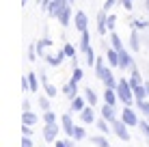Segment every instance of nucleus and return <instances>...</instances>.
<instances>
[{"label": "nucleus", "instance_id": "1", "mask_svg": "<svg viewBox=\"0 0 149 147\" xmlns=\"http://www.w3.org/2000/svg\"><path fill=\"white\" fill-rule=\"evenodd\" d=\"M117 95H119V102H121L123 106H132V104H136L134 89H132L130 80H125V78H121V80H119V84H117Z\"/></svg>", "mask_w": 149, "mask_h": 147}, {"label": "nucleus", "instance_id": "2", "mask_svg": "<svg viewBox=\"0 0 149 147\" xmlns=\"http://www.w3.org/2000/svg\"><path fill=\"white\" fill-rule=\"evenodd\" d=\"M110 125H112V132H115L117 136H119L121 141H125V143L130 141V132H127V123H125L123 119H115Z\"/></svg>", "mask_w": 149, "mask_h": 147}, {"label": "nucleus", "instance_id": "3", "mask_svg": "<svg viewBox=\"0 0 149 147\" xmlns=\"http://www.w3.org/2000/svg\"><path fill=\"white\" fill-rule=\"evenodd\" d=\"M74 26L78 33H84V30H89V17H86L84 11H76L74 15Z\"/></svg>", "mask_w": 149, "mask_h": 147}, {"label": "nucleus", "instance_id": "4", "mask_svg": "<svg viewBox=\"0 0 149 147\" xmlns=\"http://www.w3.org/2000/svg\"><path fill=\"white\" fill-rule=\"evenodd\" d=\"M121 119L125 121L127 125H138V115L134 113V108H132V106H123V110H121Z\"/></svg>", "mask_w": 149, "mask_h": 147}, {"label": "nucleus", "instance_id": "5", "mask_svg": "<svg viewBox=\"0 0 149 147\" xmlns=\"http://www.w3.org/2000/svg\"><path fill=\"white\" fill-rule=\"evenodd\" d=\"M132 67H134V59L130 56L127 50H121V52H119V69L125 72V69H132Z\"/></svg>", "mask_w": 149, "mask_h": 147}, {"label": "nucleus", "instance_id": "6", "mask_svg": "<svg viewBox=\"0 0 149 147\" xmlns=\"http://www.w3.org/2000/svg\"><path fill=\"white\" fill-rule=\"evenodd\" d=\"M56 136H58V125L56 123H45L43 125V139L48 141V143H54Z\"/></svg>", "mask_w": 149, "mask_h": 147}, {"label": "nucleus", "instance_id": "7", "mask_svg": "<svg viewBox=\"0 0 149 147\" xmlns=\"http://www.w3.org/2000/svg\"><path fill=\"white\" fill-rule=\"evenodd\" d=\"M61 125H63L65 134L74 139V130H76V125H74V119H71V115H69V113H65L63 117H61Z\"/></svg>", "mask_w": 149, "mask_h": 147}, {"label": "nucleus", "instance_id": "8", "mask_svg": "<svg viewBox=\"0 0 149 147\" xmlns=\"http://www.w3.org/2000/svg\"><path fill=\"white\" fill-rule=\"evenodd\" d=\"M106 30H108V11L102 9V11L97 13V33L106 35Z\"/></svg>", "mask_w": 149, "mask_h": 147}, {"label": "nucleus", "instance_id": "9", "mask_svg": "<svg viewBox=\"0 0 149 147\" xmlns=\"http://www.w3.org/2000/svg\"><path fill=\"white\" fill-rule=\"evenodd\" d=\"M39 78H41V84H43L45 95H48V98H56V87H54V84L48 80V76H45L43 72H39Z\"/></svg>", "mask_w": 149, "mask_h": 147}, {"label": "nucleus", "instance_id": "10", "mask_svg": "<svg viewBox=\"0 0 149 147\" xmlns=\"http://www.w3.org/2000/svg\"><path fill=\"white\" fill-rule=\"evenodd\" d=\"M93 69H95V76H97V78L104 80V76L110 72V65L106 67V59H102V56H100V59L95 61V67H93Z\"/></svg>", "mask_w": 149, "mask_h": 147}, {"label": "nucleus", "instance_id": "11", "mask_svg": "<svg viewBox=\"0 0 149 147\" xmlns=\"http://www.w3.org/2000/svg\"><path fill=\"white\" fill-rule=\"evenodd\" d=\"M67 4V0H52L48 7V15L50 17H58V13L63 11V7Z\"/></svg>", "mask_w": 149, "mask_h": 147}, {"label": "nucleus", "instance_id": "12", "mask_svg": "<svg viewBox=\"0 0 149 147\" xmlns=\"http://www.w3.org/2000/svg\"><path fill=\"white\" fill-rule=\"evenodd\" d=\"M106 61H108V65L110 67H119V50H115L110 45H106Z\"/></svg>", "mask_w": 149, "mask_h": 147}, {"label": "nucleus", "instance_id": "13", "mask_svg": "<svg viewBox=\"0 0 149 147\" xmlns=\"http://www.w3.org/2000/svg\"><path fill=\"white\" fill-rule=\"evenodd\" d=\"M65 56H67V54H65V50H61V52H56V54H45V63L52 65V67H58V65L63 63Z\"/></svg>", "mask_w": 149, "mask_h": 147}, {"label": "nucleus", "instance_id": "14", "mask_svg": "<svg viewBox=\"0 0 149 147\" xmlns=\"http://www.w3.org/2000/svg\"><path fill=\"white\" fill-rule=\"evenodd\" d=\"M80 119H82V123H95V110H93V106H86V108L84 110H82V113H80Z\"/></svg>", "mask_w": 149, "mask_h": 147}, {"label": "nucleus", "instance_id": "15", "mask_svg": "<svg viewBox=\"0 0 149 147\" xmlns=\"http://www.w3.org/2000/svg\"><path fill=\"white\" fill-rule=\"evenodd\" d=\"M130 50L132 52H138V50H141V30L132 28V33H130Z\"/></svg>", "mask_w": 149, "mask_h": 147}, {"label": "nucleus", "instance_id": "16", "mask_svg": "<svg viewBox=\"0 0 149 147\" xmlns=\"http://www.w3.org/2000/svg\"><path fill=\"white\" fill-rule=\"evenodd\" d=\"M84 108H86V98L84 95H76V98L71 100V110H74V113H82Z\"/></svg>", "mask_w": 149, "mask_h": 147}, {"label": "nucleus", "instance_id": "17", "mask_svg": "<svg viewBox=\"0 0 149 147\" xmlns=\"http://www.w3.org/2000/svg\"><path fill=\"white\" fill-rule=\"evenodd\" d=\"M117 102H119V95H117V89H104V104H110L115 106Z\"/></svg>", "mask_w": 149, "mask_h": 147}, {"label": "nucleus", "instance_id": "18", "mask_svg": "<svg viewBox=\"0 0 149 147\" xmlns=\"http://www.w3.org/2000/svg\"><path fill=\"white\" fill-rule=\"evenodd\" d=\"M56 20H58L63 26H69V20H71V4H69V2L63 7V11L58 13V17H56Z\"/></svg>", "mask_w": 149, "mask_h": 147}, {"label": "nucleus", "instance_id": "19", "mask_svg": "<svg viewBox=\"0 0 149 147\" xmlns=\"http://www.w3.org/2000/svg\"><path fill=\"white\" fill-rule=\"evenodd\" d=\"M63 93L67 95L69 100H74L76 95H78V82H76V80H69V82L63 87Z\"/></svg>", "mask_w": 149, "mask_h": 147}, {"label": "nucleus", "instance_id": "20", "mask_svg": "<svg viewBox=\"0 0 149 147\" xmlns=\"http://www.w3.org/2000/svg\"><path fill=\"white\" fill-rule=\"evenodd\" d=\"M127 80H130L132 89H134V87H141V84H145V82H143V78H141V72L136 69V65L130 69V78H127Z\"/></svg>", "mask_w": 149, "mask_h": 147}, {"label": "nucleus", "instance_id": "21", "mask_svg": "<svg viewBox=\"0 0 149 147\" xmlns=\"http://www.w3.org/2000/svg\"><path fill=\"white\" fill-rule=\"evenodd\" d=\"M102 117H104L106 121H115L117 119V113H115V106H110V104H104L102 106Z\"/></svg>", "mask_w": 149, "mask_h": 147}, {"label": "nucleus", "instance_id": "22", "mask_svg": "<svg viewBox=\"0 0 149 147\" xmlns=\"http://www.w3.org/2000/svg\"><path fill=\"white\" fill-rule=\"evenodd\" d=\"M80 50H82V52H89V50H91V33H89V30H84V33H80Z\"/></svg>", "mask_w": 149, "mask_h": 147}, {"label": "nucleus", "instance_id": "23", "mask_svg": "<svg viewBox=\"0 0 149 147\" xmlns=\"http://www.w3.org/2000/svg\"><path fill=\"white\" fill-rule=\"evenodd\" d=\"M110 45H112L115 50H119V52H121V50H125V45H123L121 37H119V35L115 33V30H110Z\"/></svg>", "mask_w": 149, "mask_h": 147}, {"label": "nucleus", "instance_id": "24", "mask_svg": "<svg viewBox=\"0 0 149 147\" xmlns=\"http://www.w3.org/2000/svg\"><path fill=\"white\" fill-rule=\"evenodd\" d=\"M39 121V117L35 113H30V110H24L22 113V123H26V125H35Z\"/></svg>", "mask_w": 149, "mask_h": 147}, {"label": "nucleus", "instance_id": "25", "mask_svg": "<svg viewBox=\"0 0 149 147\" xmlns=\"http://www.w3.org/2000/svg\"><path fill=\"white\" fill-rule=\"evenodd\" d=\"M102 82H104V87H108V89H117L119 80L115 78V74H112V72H108V74L104 76V80H102Z\"/></svg>", "mask_w": 149, "mask_h": 147}, {"label": "nucleus", "instance_id": "26", "mask_svg": "<svg viewBox=\"0 0 149 147\" xmlns=\"http://www.w3.org/2000/svg\"><path fill=\"white\" fill-rule=\"evenodd\" d=\"M35 45H37V52H39V56H45V54H43V50H45V48H50V45H54V43H52V39L43 37V39H39V41L35 43Z\"/></svg>", "mask_w": 149, "mask_h": 147}, {"label": "nucleus", "instance_id": "27", "mask_svg": "<svg viewBox=\"0 0 149 147\" xmlns=\"http://www.w3.org/2000/svg\"><path fill=\"white\" fill-rule=\"evenodd\" d=\"M91 143H93L95 147H110L108 139H106L104 134H95V136H91Z\"/></svg>", "mask_w": 149, "mask_h": 147}, {"label": "nucleus", "instance_id": "28", "mask_svg": "<svg viewBox=\"0 0 149 147\" xmlns=\"http://www.w3.org/2000/svg\"><path fill=\"white\" fill-rule=\"evenodd\" d=\"M108 123H110V121H106L104 117H102V119H97V121H95V125H97V130H100V132H102V134H108V132H110V130H112V125H108Z\"/></svg>", "mask_w": 149, "mask_h": 147}, {"label": "nucleus", "instance_id": "29", "mask_svg": "<svg viewBox=\"0 0 149 147\" xmlns=\"http://www.w3.org/2000/svg\"><path fill=\"white\" fill-rule=\"evenodd\" d=\"M84 98H86V104H91V106H95L97 104V93H95V91L93 89H84Z\"/></svg>", "mask_w": 149, "mask_h": 147}, {"label": "nucleus", "instance_id": "30", "mask_svg": "<svg viewBox=\"0 0 149 147\" xmlns=\"http://www.w3.org/2000/svg\"><path fill=\"white\" fill-rule=\"evenodd\" d=\"M136 108L143 113V117L149 119V100H138V102H136Z\"/></svg>", "mask_w": 149, "mask_h": 147}, {"label": "nucleus", "instance_id": "31", "mask_svg": "<svg viewBox=\"0 0 149 147\" xmlns=\"http://www.w3.org/2000/svg\"><path fill=\"white\" fill-rule=\"evenodd\" d=\"M28 76V84H30V91H33V93H37L39 91V80H37V74H26Z\"/></svg>", "mask_w": 149, "mask_h": 147}, {"label": "nucleus", "instance_id": "32", "mask_svg": "<svg viewBox=\"0 0 149 147\" xmlns=\"http://www.w3.org/2000/svg\"><path fill=\"white\" fill-rule=\"evenodd\" d=\"M134 98H136V102H138V100H147V87H145V84L134 87Z\"/></svg>", "mask_w": 149, "mask_h": 147}, {"label": "nucleus", "instance_id": "33", "mask_svg": "<svg viewBox=\"0 0 149 147\" xmlns=\"http://www.w3.org/2000/svg\"><path fill=\"white\" fill-rule=\"evenodd\" d=\"M132 28L134 30H145V28H149V22H145V20H132Z\"/></svg>", "mask_w": 149, "mask_h": 147}, {"label": "nucleus", "instance_id": "34", "mask_svg": "<svg viewBox=\"0 0 149 147\" xmlns=\"http://www.w3.org/2000/svg\"><path fill=\"white\" fill-rule=\"evenodd\" d=\"M39 108L41 110H52L50 108V98L48 95H39Z\"/></svg>", "mask_w": 149, "mask_h": 147}, {"label": "nucleus", "instance_id": "35", "mask_svg": "<svg viewBox=\"0 0 149 147\" xmlns=\"http://www.w3.org/2000/svg\"><path fill=\"white\" fill-rule=\"evenodd\" d=\"M43 123H56V115L52 110H43Z\"/></svg>", "mask_w": 149, "mask_h": 147}, {"label": "nucleus", "instance_id": "36", "mask_svg": "<svg viewBox=\"0 0 149 147\" xmlns=\"http://www.w3.org/2000/svg\"><path fill=\"white\" fill-rule=\"evenodd\" d=\"M84 136H86V130L82 128V125H76V130H74V139H76V141H82Z\"/></svg>", "mask_w": 149, "mask_h": 147}, {"label": "nucleus", "instance_id": "37", "mask_svg": "<svg viewBox=\"0 0 149 147\" xmlns=\"http://www.w3.org/2000/svg\"><path fill=\"white\" fill-rule=\"evenodd\" d=\"M138 128H141V132L149 139V119H141L138 121Z\"/></svg>", "mask_w": 149, "mask_h": 147}, {"label": "nucleus", "instance_id": "38", "mask_svg": "<svg viewBox=\"0 0 149 147\" xmlns=\"http://www.w3.org/2000/svg\"><path fill=\"white\" fill-rule=\"evenodd\" d=\"M95 61H97V56H95V52H93V48L86 52V65L89 67H95Z\"/></svg>", "mask_w": 149, "mask_h": 147}, {"label": "nucleus", "instance_id": "39", "mask_svg": "<svg viewBox=\"0 0 149 147\" xmlns=\"http://www.w3.org/2000/svg\"><path fill=\"white\" fill-rule=\"evenodd\" d=\"M63 50H65V54H67L69 59H76V48H74L71 43H65V45H63Z\"/></svg>", "mask_w": 149, "mask_h": 147}, {"label": "nucleus", "instance_id": "40", "mask_svg": "<svg viewBox=\"0 0 149 147\" xmlns=\"http://www.w3.org/2000/svg\"><path fill=\"white\" fill-rule=\"evenodd\" d=\"M82 76H84V74H82V69H80V67H74V74H71V80L80 82V80H82Z\"/></svg>", "mask_w": 149, "mask_h": 147}, {"label": "nucleus", "instance_id": "41", "mask_svg": "<svg viewBox=\"0 0 149 147\" xmlns=\"http://www.w3.org/2000/svg\"><path fill=\"white\" fill-rule=\"evenodd\" d=\"M119 4L125 11H132V7H134V0H119Z\"/></svg>", "mask_w": 149, "mask_h": 147}, {"label": "nucleus", "instance_id": "42", "mask_svg": "<svg viewBox=\"0 0 149 147\" xmlns=\"http://www.w3.org/2000/svg\"><path fill=\"white\" fill-rule=\"evenodd\" d=\"M115 24H117V15L108 13V30H115Z\"/></svg>", "mask_w": 149, "mask_h": 147}, {"label": "nucleus", "instance_id": "43", "mask_svg": "<svg viewBox=\"0 0 149 147\" xmlns=\"http://www.w3.org/2000/svg\"><path fill=\"white\" fill-rule=\"evenodd\" d=\"M28 59H30V61H35V59H37V45H35V43L28 48Z\"/></svg>", "mask_w": 149, "mask_h": 147}, {"label": "nucleus", "instance_id": "44", "mask_svg": "<svg viewBox=\"0 0 149 147\" xmlns=\"http://www.w3.org/2000/svg\"><path fill=\"white\" fill-rule=\"evenodd\" d=\"M22 134H24V136H30V134H33V128L26 125V123H22Z\"/></svg>", "mask_w": 149, "mask_h": 147}, {"label": "nucleus", "instance_id": "45", "mask_svg": "<svg viewBox=\"0 0 149 147\" xmlns=\"http://www.w3.org/2000/svg\"><path fill=\"white\" fill-rule=\"evenodd\" d=\"M115 2H117V0H106V2H104V7H102V9H104V11H110V9L115 7Z\"/></svg>", "mask_w": 149, "mask_h": 147}, {"label": "nucleus", "instance_id": "46", "mask_svg": "<svg viewBox=\"0 0 149 147\" xmlns=\"http://www.w3.org/2000/svg\"><path fill=\"white\" fill-rule=\"evenodd\" d=\"M22 147H33V141H30V136H22Z\"/></svg>", "mask_w": 149, "mask_h": 147}, {"label": "nucleus", "instance_id": "47", "mask_svg": "<svg viewBox=\"0 0 149 147\" xmlns=\"http://www.w3.org/2000/svg\"><path fill=\"white\" fill-rule=\"evenodd\" d=\"M22 91H30V84H28V76L22 78Z\"/></svg>", "mask_w": 149, "mask_h": 147}, {"label": "nucleus", "instance_id": "48", "mask_svg": "<svg viewBox=\"0 0 149 147\" xmlns=\"http://www.w3.org/2000/svg\"><path fill=\"white\" fill-rule=\"evenodd\" d=\"M24 110H30V102H28V100L22 102V113H24Z\"/></svg>", "mask_w": 149, "mask_h": 147}, {"label": "nucleus", "instance_id": "49", "mask_svg": "<svg viewBox=\"0 0 149 147\" xmlns=\"http://www.w3.org/2000/svg\"><path fill=\"white\" fill-rule=\"evenodd\" d=\"M54 147H67V143L65 141H54Z\"/></svg>", "mask_w": 149, "mask_h": 147}, {"label": "nucleus", "instance_id": "50", "mask_svg": "<svg viewBox=\"0 0 149 147\" xmlns=\"http://www.w3.org/2000/svg\"><path fill=\"white\" fill-rule=\"evenodd\" d=\"M76 141V139H74ZM74 141H71V139H67V141H65V143H67V147H76V143H74Z\"/></svg>", "mask_w": 149, "mask_h": 147}, {"label": "nucleus", "instance_id": "51", "mask_svg": "<svg viewBox=\"0 0 149 147\" xmlns=\"http://www.w3.org/2000/svg\"><path fill=\"white\" fill-rule=\"evenodd\" d=\"M145 87H147V100H149V80L145 82Z\"/></svg>", "mask_w": 149, "mask_h": 147}, {"label": "nucleus", "instance_id": "52", "mask_svg": "<svg viewBox=\"0 0 149 147\" xmlns=\"http://www.w3.org/2000/svg\"><path fill=\"white\" fill-rule=\"evenodd\" d=\"M145 9H147V13H149V0H145Z\"/></svg>", "mask_w": 149, "mask_h": 147}, {"label": "nucleus", "instance_id": "53", "mask_svg": "<svg viewBox=\"0 0 149 147\" xmlns=\"http://www.w3.org/2000/svg\"><path fill=\"white\" fill-rule=\"evenodd\" d=\"M67 2H69V4H74V0H67Z\"/></svg>", "mask_w": 149, "mask_h": 147}, {"label": "nucleus", "instance_id": "54", "mask_svg": "<svg viewBox=\"0 0 149 147\" xmlns=\"http://www.w3.org/2000/svg\"><path fill=\"white\" fill-rule=\"evenodd\" d=\"M26 2H28V0H22V4H26Z\"/></svg>", "mask_w": 149, "mask_h": 147}, {"label": "nucleus", "instance_id": "55", "mask_svg": "<svg viewBox=\"0 0 149 147\" xmlns=\"http://www.w3.org/2000/svg\"><path fill=\"white\" fill-rule=\"evenodd\" d=\"M37 2H39V4H41V0H37Z\"/></svg>", "mask_w": 149, "mask_h": 147}, {"label": "nucleus", "instance_id": "56", "mask_svg": "<svg viewBox=\"0 0 149 147\" xmlns=\"http://www.w3.org/2000/svg\"><path fill=\"white\" fill-rule=\"evenodd\" d=\"M145 119H147V117H145Z\"/></svg>", "mask_w": 149, "mask_h": 147}]
</instances>
